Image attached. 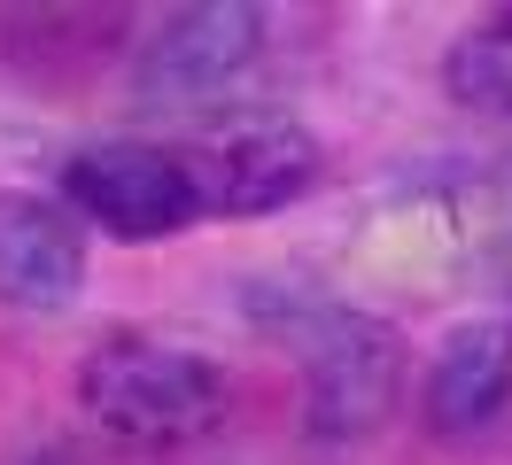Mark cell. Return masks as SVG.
<instances>
[{
    "label": "cell",
    "mask_w": 512,
    "mask_h": 465,
    "mask_svg": "<svg viewBox=\"0 0 512 465\" xmlns=\"http://www.w3.org/2000/svg\"><path fill=\"white\" fill-rule=\"evenodd\" d=\"M225 372L163 334H101L78 357V411L132 450H187L225 427Z\"/></svg>",
    "instance_id": "obj_1"
},
{
    "label": "cell",
    "mask_w": 512,
    "mask_h": 465,
    "mask_svg": "<svg viewBox=\"0 0 512 465\" xmlns=\"http://www.w3.org/2000/svg\"><path fill=\"white\" fill-rule=\"evenodd\" d=\"M249 310L288 341L295 372H303V427L319 442H357L396 411V396H404L396 326L350 303H326V295H280V303H249Z\"/></svg>",
    "instance_id": "obj_2"
},
{
    "label": "cell",
    "mask_w": 512,
    "mask_h": 465,
    "mask_svg": "<svg viewBox=\"0 0 512 465\" xmlns=\"http://www.w3.org/2000/svg\"><path fill=\"white\" fill-rule=\"evenodd\" d=\"M63 202L109 241H171L202 217V186L187 171V148L156 140H101L63 163Z\"/></svg>",
    "instance_id": "obj_3"
},
{
    "label": "cell",
    "mask_w": 512,
    "mask_h": 465,
    "mask_svg": "<svg viewBox=\"0 0 512 465\" xmlns=\"http://www.w3.org/2000/svg\"><path fill=\"white\" fill-rule=\"evenodd\" d=\"M187 171L202 186V217H272L319 186L326 155L295 117H249L187 148Z\"/></svg>",
    "instance_id": "obj_4"
},
{
    "label": "cell",
    "mask_w": 512,
    "mask_h": 465,
    "mask_svg": "<svg viewBox=\"0 0 512 465\" xmlns=\"http://www.w3.org/2000/svg\"><path fill=\"white\" fill-rule=\"evenodd\" d=\"M264 47V16L249 0H210V8H179L171 24L140 47L132 62V101L140 109H187V101H210L225 93Z\"/></svg>",
    "instance_id": "obj_5"
},
{
    "label": "cell",
    "mask_w": 512,
    "mask_h": 465,
    "mask_svg": "<svg viewBox=\"0 0 512 465\" xmlns=\"http://www.w3.org/2000/svg\"><path fill=\"white\" fill-rule=\"evenodd\" d=\"M86 287V233L63 202L0 194V295L16 310H70Z\"/></svg>",
    "instance_id": "obj_6"
},
{
    "label": "cell",
    "mask_w": 512,
    "mask_h": 465,
    "mask_svg": "<svg viewBox=\"0 0 512 465\" xmlns=\"http://www.w3.org/2000/svg\"><path fill=\"white\" fill-rule=\"evenodd\" d=\"M505 403H512V326L474 318V326L443 334V349L427 357V380H419V419L435 434H481L497 427Z\"/></svg>",
    "instance_id": "obj_7"
},
{
    "label": "cell",
    "mask_w": 512,
    "mask_h": 465,
    "mask_svg": "<svg viewBox=\"0 0 512 465\" xmlns=\"http://www.w3.org/2000/svg\"><path fill=\"white\" fill-rule=\"evenodd\" d=\"M443 93L458 101V109L512 117V8L450 39V55H443Z\"/></svg>",
    "instance_id": "obj_8"
}]
</instances>
